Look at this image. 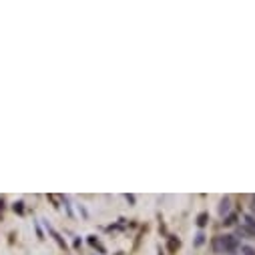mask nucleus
<instances>
[{
  "label": "nucleus",
  "instance_id": "obj_1",
  "mask_svg": "<svg viewBox=\"0 0 255 255\" xmlns=\"http://www.w3.org/2000/svg\"><path fill=\"white\" fill-rule=\"evenodd\" d=\"M237 247H239V241H237L235 235H221L213 241V251L215 253H229L231 255V253L237 251Z\"/></svg>",
  "mask_w": 255,
  "mask_h": 255
},
{
  "label": "nucleus",
  "instance_id": "obj_2",
  "mask_svg": "<svg viewBox=\"0 0 255 255\" xmlns=\"http://www.w3.org/2000/svg\"><path fill=\"white\" fill-rule=\"evenodd\" d=\"M243 231L255 237V217H251V215H245V221H243Z\"/></svg>",
  "mask_w": 255,
  "mask_h": 255
},
{
  "label": "nucleus",
  "instance_id": "obj_3",
  "mask_svg": "<svg viewBox=\"0 0 255 255\" xmlns=\"http://www.w3.org/2000/svg\"><path fill=\"white\" fill-rule=\"evenodd\" d=\"M229 207H231V201H229V199H223V201H221V207H219V213L225 215V213L229 211Z\"/></svg>",
  "mask_w": 255,
  "mask_h": 255
},
{
  "label": "nucleus",
  "instance_id": "obj_4",
  "mask_svg": "<svg viewBox=\"0 0 255 255\" xmlns=\"http://www.w3.org/2000/svg\"><path fill=\"white\" fill-rule=\"evenodd\" d=\"M205 219H207V213H201V215H199V221H197V223H199V225H205V223H207Z\"/></svg>",
  "mask_w": 255,
  "mask_h": 255
},
{
  "label": "nucleus",
  "instance_id": "obj_5",
  "mask_svg": "<svg viewBox=\"0 0 255 255\" xmlns=\"http://www.w3.org/2000/svg\"><path fill=\"white\" fill-rule=\"evenodd\" d=\"M243 253H245V255H255V249H251V247H243Z\"/></svg>",
  "mask_w": 255,
  "mask_h": 255
},
{
  "label": "nucleus",
  "instance_id": "obj_6",
  "mask_svg": "<svg viewBox=\"0 0 255 255\" xmlns=\"http://www.w3.org/2000/svg\"><path fill=\"white\" fill-rule=\"evenodd\" d=\"M251 209H253V213H255V199H253V205H251Z\"/></svg>",
  "mask_w": 255,
  "mask_h": 255
}]
</instances>
